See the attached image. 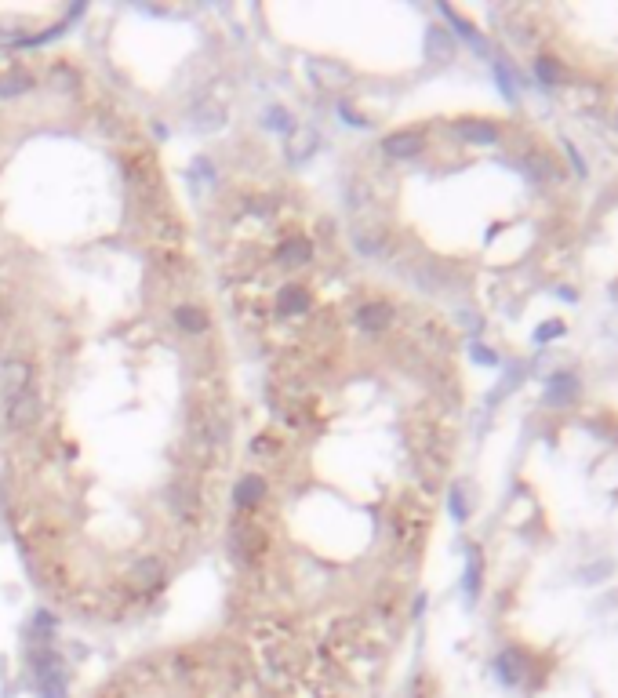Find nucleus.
Masks as SVG:
<instances>
[{"instance_id": "nucleus-11", "label": "nucleus", "mask_w": 618, "mask_h": 698, "mask_svg": "<svg viewBox=\"0 0 618 698\" xmlns=\"http://www.w3.org/2000/svg\"><path fill=\"white\" fill-rule=\"evenodd\" d=\"M164 582V560L160 557H142L135 568H131V586L139 589H153Z\"/></svg>"}, {"instance_id": "nucleus-20", "label": "nucleus", "mask_w": 618, "mask_h": 698, "mask_svg": "<svg viewBox=\"0 0 618 698\" xmlns=\"http://www.w3.org/2000/svg\"><path fill=\"white\" fill-rule=\"evenodd\" d=\"M262 124L273 131H291V113L284 106H270V110L262 113Z\"/></svg>"}, {"instance_id": "nucleus-22", "label": "nucleus", "mask_w": 618, "mask_h": 698, "mask_svg": "<svg viewBox=\"0 0 618 698\" xmlns=\"http://www.w3.org/2000/svg\"><path fill=\"white\" fill-rule=\"evenodd\" d=\"M339 113H342V117H346V124H353V128H364V124H368V120L360 117V113H353V110H349L346 102H342V106H339Z\"/></svg>"}, {"instance_id": "nucleus-4", "label": "nucleus", "mask_w": 618, "mask_h": 698, "mask_svg": "<svg viewBox=\"0 0 618 698\" xmlns=\"http://www.w3.org/2000/svg\"><path fill=\"white\" fill-rule=\"evenodd\" d=\"M30 379H33V368L26 360H8V364L0 368V393L8 400L22 397V393L30 389Z\"/></svg>"}, {"instance_id": "nucleus-6", "label": "nucleus", "mask_w": 618, "mask_h": 698, "mask_svg": "<svg viewBox=\"0 0 618 698\" xmlns=\"http://www.w3.org/2000/svg\"><path fill=\"white\" fill-rule=\"evenodd\" d=\"M262 499H266V480H262L259 473H244V477L237 480V488H233L237 509H255Z\"/></svg>"}, {"instance_id": "nucleus-9", "label": "nucleus", "mask_w": 618, "mask_h": 698, "mask_svg": "<svg viewBox=\"0 0 618 698\" xmlns=\"http://www.w3.org/2000/svg\"><path fill=\"white\" fill-rule=\"evenodd\" d=\"M382 150L389 157H415L422 150V131H393L382 139Z\"/></svg>"}, {"instance_id": "nucleus-16", "label": "nucleus", "mask_w": 618, "mask_h": 698, "mask_svg": "<svg viewBox=\"0 0 618 698\" xmlns=\"http://www.w3.org/2000/svg\"><path fill=\"white\" fill-rule=\"evenodd\" d=\"M222 120H226V113H222L219 106H211V102H204L200 110H193V128L197 131H219Z\"/></svg>"}, {"instance_id": "nucleus-21", "label": "nucleus", "mask_w": 618, "mask_h": 698, "mask_svg": "<svg viewBox=\"0 0 618 698\" xmlns=\"http://www.w3.org/2000/svg\"><path fill=\"white\" fill-rule=\"evenodd\" d=\"M51 84H55V88H77V73L70 70V66H55V70H51Z\"/></svg>"}, {"instance_id": "nucleus-18", "label": "nucleus", "mask_w": 618, "mask_h": 698, "mask_svg": "<svg viewBox=\"0 0 618 698\" xmlns=\"http://www.w3.org/2000/svg\"><path fill=\"white\" fill-rule=\"evenodd\" d=\"M459 131L473 142H491V139H495V128H491V124H480V120H462Z\"/></svg>"}, {"instance_id": "nucleus-5", "label": "nucleus", "mask_w": 618, "mask_h": 698, "mask_svg": "<svg viewBox=\"0 0 618 698\" xmlns=\"http://www.w3.org/2000/svg\"><path fill=\"white\" fill-rule=\"evenodd\" d=\"M288 160L291 164H302V160H309L313 153L320 150V135L317 128H309V124H299V128H291L288 131Z\"/></svg>"}, {"instance_id": "nucleus-13", "label": "nucleus", "mask_w": 618, "mask_h": 698, "mask_svg": "<svg viewBox=\"0 0 618 698\" xmlns=\"http://www.w3.org/2000/svg\"><path fill=\"white\" fill-rule=\"evenodd\" d=\"M40 698H66V673L59 666H44L37 677Z\"/></svg>"}, {"instance_id": "nucleus-17", "label": "nucleus", "mask_w": 618, "mask_h": 698, "mask_svg": "<svg viewBox=\"0 0 618 698\" xmlns=\"http://www.w3.org/2000/svg\"><path fill=\"white\" fill-rule=\"evenodd\" d=\"M168 506L175 509L179 517H186V520H190L193 513H197V499H193V491H190V488H179V484H175V488L168 491Z\"/></svg>"}, {"instance_id": "nucleus-15", "label": "nucleus", "mask_w": 618, "mask_h": 698, "mask_svg": "<svg viewBox=\"0 0 618 698\" xmlns=\"http://www.w3.org/2000/svg\"><path fill=\"white\" fill-rule=\"evenodd\" d=\"M426 51H429V59H451V51H455V44H451V33L448 30H440V26H433L426 37Z\"/></svg>"}, {"instance_id": "nucleus-12", "label": "nucleus", "mask_w": 618, "mask_h": 698, "mask_svg": "<svg viewBox=\"0 0 618 698\" xmlns=\"http://www.w3.org/2000/svg\"><path fill=\"white\" fill-rule=\"evenodd\" d=\"M33 91V73L11 66L8 73H0V99H22Z\"/></svg>"}, {"instance_id": "nucleus-2", "label": "nucleus", "mask_w": 618, "mask_h": 698, "mask_svg": "<svg viewBox=\"0 0 618 698\" xmlns=\"http://www.w3.org/2000/svg\"><path fill=\"white\" fill-rule=\"evenodd\" d=\"M309 80L320 91H346L353 84V73H349V66H342L335 59H313L309 62Z\"/></svg>"}, {"instance_id": "nucleus-10", "label": "nucleus", "mask_w": 618, "mask_h": 698, "mask_svg": "<svg viewBox=\"0 0 618 698\" xmlns=\"http://www.w3.org/2000/svg\"><path fill=\"white\" fill-rule=\"evenodd\" d=\"M309 291L299 288V284H288V288H280L277 295V313L280 317H299V313L309 310Z\"/></svg>"}, {"instance_id": "nucleus-1", "label": "nucleus", "mask_w": 618, "mask_h": 698, "mask_svg": "<svg viewBox=\"0 0 618 698\" xmlns=\"http://www.w3.org/2000/svg\"><path fill=\"white\" fill-rule=\"evenodd\" d=\"M40 411H44V400H40L33 389H26L22 397L8 400V411H4V426L15 429V433H22V429H30L33 422L40 419Z\"/></svg>"}, {"instance_id": "nucleus-8", "label": "nucleus", "mask_w": 618, "mask_h": 698, "mask_svg": "<svg viewBox=\"0 0 618 698\" xmlns=\"http://www.w3.org/2000/svg\"><path fill=\"white\" fill-rule=\"evenodd\" d=\"M357 324L364 331H386L393 324V306L389 302H364L357 310Z\"/></svg>"}, {"instance_id": "nucleus-7", "label": "nucleus", "mask_w": 618, "mask_h": 698, "mask_svg": "<svg viewBox=\"0 0 618 698\" xmlns=\"http://www.w3.org/2000/svg\"><path fill=\"white\" fill-rule=\"evenodd\" d=\"M313 259V244L306 237H288L284 244L277 248V262L284 270H295V266H306Z\"/></svg>"}, {"instance_id": "nucleus-14", "label": "nucleus", "mask_w": 618, "mask_h": 698, "mask_svg": "<svg viewBox=\"0 0 618 698\" xmlns=\"http://www.w3.org/2000/svg\"><path fill=\"white\" fill-rule=\"evenodd\" d=\"M175 324H179L182 331H190V335H200V331L208 328V313L200 310V306H190V302H186V306L175 310Z\"/></svg>"}, {"instance_id": "nucleus-19", "label": "nucleus", "mask_w": 618, "mask_h": 698, "mask_svg": "<svg viewBox=\"0 0 618 698\" xmlns=\"http://www.w3.org/2000/svg\"><path fill=\"white\" fill-rule=\"evenodd\" d=\"M357 248L364 251V255H379L382 251V244H386V237H382L379 230H357Z\"/></svg>"}, {"instance_id": "nucleus-3", "label": "nucleus", "mask_w": 618, "mask_h": 698, "mask_svg": "<svg viewBox=\"0 0 618 698\" xmlns=\"http://www.w3.org/2000/svg\"><path fill=\"white\" fill-rule=\"evenodd\" d=\"M233 546H237V553L244 560H259L262 553H266V546H270V539H266L262 524L244 520V524H237V531H233Z\"/></svg>"}]
</instances>
